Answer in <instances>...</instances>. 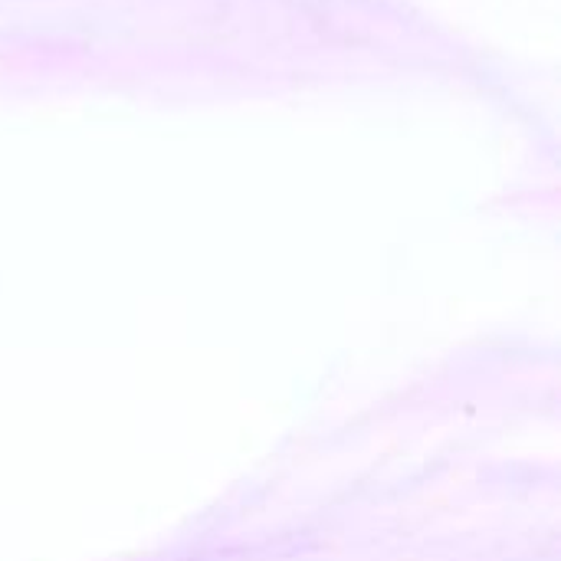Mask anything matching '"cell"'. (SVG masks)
<instances>
[]
</instances>
